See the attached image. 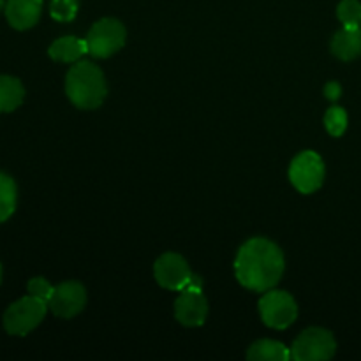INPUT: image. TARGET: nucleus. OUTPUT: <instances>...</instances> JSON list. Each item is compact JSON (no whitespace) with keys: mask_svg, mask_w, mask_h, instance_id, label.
<instances>
[{"mask_svg":"<svg viewBox=\"0 0 361 361\" xmlns=\"http://www.w3.org/2000/svg\"><path fill=\"white\" fill-rule=\"evenodd\" d=\"M49 13L56 21L74 20L78 13V0H51Z\"/></svg>","mask_w":361,"mask_h":361,"instance_id":"6ab92c4d","label":"nucleus"},{"mask_svg":"<svg viewBox=\"0 0 361 361\" xmlns=\"http://www.w3.org/2000/svg\"><path fill=\"white\" fill-rule=\"evenodd\" d=\"M247 358L252 361H288L291 360V351L281 342L259 341L250 345Z\"/></svg>","mask_w":361,"mask_h":361,"instance_id":"2eb2a0df","label":"nucleus"},{"mask_svg":"<svg viewBox=\"0 0 361 361\" xmlns=\"http://www.w3.org/2000/svg\"><path fill=\"white\" fill-rule=\"evenodd\" d=\"M259 312L263 323L275 330H284L295 323L298 307L295 298L286 291H268L259 302Z\"/></svg>","mask_w":361,"mask_h":361,"instance_id":"423d86ee","label":"nucleus"},{"mask_svg":"<svg viewBox=\"0 0 361 361\" xmlns=\"http://www.w3.org/2000/svg\"><path fill=\"white\" fill-rule=\"evenodd\" d=\"M27 289H28V295L35 296V298L42 300V302H46V303L49 302V298H51L53 291H55V288H53V286L49 284V282L46 281V279H42V277L32 279V281L28 282Z\"/></svg>","mask_w":361,"mask_h":361,"instance_id":"aec40b11","label":"nucleus"},{"mask_svg":"<svg viewBox=\"0 0 361 361\" xmlns=\"http://www.w3.org/2000/svg\"><path fill=\"white\" fill-rule=\"evenodd\" d=\"M154 274L159 286L171 289V291H183L185 286L190 282V279H192L187 261L182 256L173 252L159 257L154 267Z\"/></svg>","mask_w":361,"mask_h":361,"instance_id":"6e6552de","label":"nucleus"},{"mask_svg":"<svg viewBox=\"0 0 361 361\" xmlns=\"http://www.w3.org/2000/svg\"><path fill=\"white\" fill-rule=\"evenodd\" d=\"M324 94H326V97L330 99V101H337L342 94L341 85L335 83V81H331V83H328L326 88H324Z\"/></svg>","mask_w":361,"mask_h":361,"instance_id":"412c9836","label":"nucleus"},{"mask_svg":"<svg viewBox=\"0 0 361 361\" xmlns=\"http://www.w3.org/2000/svg\"><path fill=\"white\" fill-rule=\"evenodd\" d=\"M126 27L115 18H104L90 28L87 35L88 53L95 59H108L126 44Z\"/></svg>","mask_w":361,"mask_h":361,"instance_id":"20e7f679","label":"nucleus"},{"mask_svg":"<svg viewBox=\"0 0 361 361\" xmlns=\"http://www.w3.org/2000/svg\"><path fill=\"white\" fill-rule=\"evenodd\" d=\"M16 183L6 173H0V222H6L16 210Z\"/></svg>","mask_w":361,"mask_h":361,"instance_id":"dca6fc26","label":"nucleus"},{"mask_svg":"<svg viewBox=\"0 0 361 361\" xmlns=\"http://www.w3.org/2000/svg\"><path fill=\"white\" fill-rule=\"evenodd\" d=\"M6 0H0V11H2V9H6Z\"/></svg>","mask_w":361,"mask_h":361,"instance_id":"4be33fe9","label":"nucleus"},{"mask_svg":"<svg viewBox=\"0 0 361 361\" xmlns=\"http://www.w3.org/2000/svg\"><path fill=\"white\" fill-rule=\"evenodd\" d=\"M0 282H2V267H0Z\"/></svg>","mask_w":361,"mask_h":361,"instance_id":"5701e85b","label":"nucleus"},{"mask_svg":"<svg viewBox=\"0 0 361 361\" xmlns=\"http://www.w3.org/2000/svg\"><path fill=\"white\" fill-rule=\"evenodd\" d=\"M235 271L240 284L247 289L257 293L270 291L284 274V256L270 240H249L236 256Z\"/></svg>","mask_w":361,"mask_h":361,"instance_id":"f257e3e1","label":"nucleus"},{"mask_svg":"<svg viewBox=\"0 0 361 361\" xmlns=\"http://www.w3.org/2000/svg\"><path fill=\"white\" fill-rule=\"evenodd\" d=\"M331 53L341 60H355L361 55V27H344L334 35Z\"/></svg>","mask_w":361,"mask_h":361,"instance_id":"f8f14e48","label":"nucleus"},{"mask_svg":"<svg viewBox=\"0 0 361 361\" xmlns=\"http://www.w3.org/2000/svg\"><path fill=\"white\" fill-rule=\"evenodd\" d=\"M25 88L14 76H0V113H11L23 102Z\"/></svg>","mask_w":361,"mask_h":361,"instance_id":"4468645a","label":"nucleus"},{"mask_svg":"<svg viewBox=\"0 0 361 361\" xmlns=\"http://www.w3.org/2000/svg\"><path fill=\"white\" fill-rule=\"evenodd\" d=\"M49 56L56 62H66V63H73L78 62L83 55L88 53V46L87 41L83 39H78L74 35H66V37H60L49 46L48 49Z\"/></svg>","mask_w":361,"mask_h":361,"instance_id":"ddd939ff","label":"nucleus"},{"mask_svg":"<svg viewBox=\"0 0 361 361\" xmlns=\"http://www.w3.org/2000/svg\"><path fill=\"white\" fill-rule=\"evenodd\" d=\"M337 342L334 335L323 328H309L295 341L291 358L296 361H324L334 358Z\"/></svg>","mask_w":361,"mask_h":361,"instance_id":"39448f33","label":"nucleus"},{"mask_svg":"<svg viewBox=\"0 0 361 361\" xmlns=\"http://www.w3.org/2000/svg\"><path fill=\"white\" fill-rule=\"evenodd\" d=\"M208 303L201 291L183 289L175 303V316L183 326H201L207 319Z\"/></svg>","mask_w":361,"mask_h":361,"instance_id":"9d476101","label":"nucleus"},{"mask_svg":"<svg viewBox=\"0 0 361 361\" xmlns=\"http://www.w3.org/2000/svg\"><path fill=\"white\" fill-rule=\"evenodd\" d=\"M291 183L302 194H312L323 185L324 164L316 152H302L289 168Z\"/></svg>","mask_w":361,"mask_h":361,"instance_id":"0eeeda50","label":"nucleus"},{"mask_svg":"<svg viewBox=\"0 0 361 361\" xmlns=\"http://www.w3.org/2000/svg\"><path fill=\"white\" fill-rule=\"evenodd\" d=\"M85 303H87V293H85L83 286L80 282H63V284L56 286L53 291L48 302V309L55 316L71 319L85 309Z\"/></svg>","mask_w":361,"mask_h":361,"instance_id":"1a4fd4ad","label":"nucleus"},{"mask_svg":"<svg viewBox=\"0 0 361 361\" xmlns=\"http://www.w3.org/2000/svg\"><path fill=\"white\" fill-rule=\"evenodd\" d=\"M337 14L344 27H361V4L358 0H342Z\"/></svg>","mask_w":361,"mask_h":361,"instance_id":"f3484780","label":"nucleus"},{"mask_svg":"<svg viewBox=\"0 0 361 361\" xmlns=\"http://www.w3.org/2000/svg\"><path fill=\"white\" fill-rule=\"evenodd\" d=\"M66 92L76 108H99L106 97L104 74L97 66L87 60L76 62L67 73Z\"/></svg>","mask_w":361,"mask_h":361,"instance_id":"f03ea898","label":"nucleus"},{"mask_svg":"<svg viewBox=\"0 0 361 361\" xmlns=\"http://www.w3.org/2000/svg\"><path fill=\"white\" fill-rule=\"evenodd\" d=\"M48 312V303L28 295L14 302L4 314V328L9 335L25 337L41 324Z\"/></svg>","mask_w":361,"mask_h":361,"instance_id":"7ed1b4c3","label":"nucleus"},{"mask_svg":"<svg viewBox=\"0 0 361 361\" xmlns=\"http://www.w3.org/2000/svg\"><path fill=\"white\" fill-rule=\"evenodd\" d=\"M42 0H7L6 18L16 30H28L41 18Z\"/></svg>","mask_w":361,"mask_h":361,"instance_id":"9b49d317","label":"nucleus"},{"mask_svg":"<svg viewBox=\"0 0 361 361\" xmlns=\"http://www.w3.org/2000/svg\"><path fill=\"white\" fill-rule=\"evenodd\" d=\"M324 123H326V129L331 136H342L345 133V129H348V113L342 108H338V106H334V108H330L326 111Z\"/></svg>","mask_w":361,"mask_h":361,"instance_id":"a211bd4d","label":"nucleus"}]
</instances>
